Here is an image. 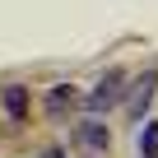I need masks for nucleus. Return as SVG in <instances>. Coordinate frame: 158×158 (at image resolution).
Segmentation results:
<instances>
[{
  "label": "nucleus",
  "instance_id": "1",
  "mask_svg": "<svg viewBox=\"0 0 158 158\" xmlns=\"http://www.w3.org/2000/svg\"><path fill=\"white\" fill-rule=\"evenodd\" d=\"M116 102H126V70H107L98 84L89 89V98H84L89 112H112Z\"/></svg>",
  "mask_w": 158,
  "mask_h": 158
},
{
  "label": "nucleus",
  "instance_id": "3",
  "mask_svg": "<svg viewBox=\"0 0 158 158\" xmlns=\"http://www.w3.org/2000/svg\"><path fill=\"white\" fill-rule=\"evenodd\" d=\"M74 135H79V144H84L89 153H107V149H112V130H107L102 121H93V116H89V121H79Z\"/></svg>",
  "mask_w": 158,
  "mask_h": 158
},
{
  "label": "nucleus",
  "instance_id": "4",
  "mask_svg": "<svg viewBox=\"0 0 158 158\" xmlns=\"http://www.w3.org/2000/svg\"><path fill=\"white\" fill-rule=\"evenodd\" d=\"M0 107H5V116L14 126H23L28 121V89L23 84H5V89H0Z\"/></svg>",
  "mask_w": 158,
  "mask_h": 158
},
{
  "label": "nucleus",
  "instance_id": "2",
  "mask_svg": "<svg viewBox=\"0 0 158 158\" xmlns=\"http://www.w3.org/2000/svg\"><path fill=\"white\" fill-rule=\"evenodd\" d=\"M153 93H158V70H144L139 79H135V89L126 93V107H130V116L139 121L144 112H149V102H153Z\"/></svg>",
  "mask_w": 158,
  "mask_h": 158
},
{
  "label": "nucleus",
  "instance_id": "6",
  "mask_svg": "<svg viewBox=\"0 0 158 158\" xmlns=\"http://www.w3.org/2000/svg\"><path fill=\"white\" fill-rule=\"evenodd\" d=\"M135 144H139V158H158V121H144Z\"/></svg>",
  "mask_w": 158,
  "mask_h": 158
},
{
  "label": "nucleus",
  "instance_id": "5",
  "mask_svg": "<svg viewBox=\"0 0 158 158\" xmlns=\"http://www.w3.org/2000/svg\"><path fill=\"white\" fill-rule=\"evenodd\" d=\"M42 107H47V116H65V107H74V89L70 84H51L47 98H42Z\"/></svg>",
  "mask_w": 158,
  "mask_h": 158
}]
</instances>
